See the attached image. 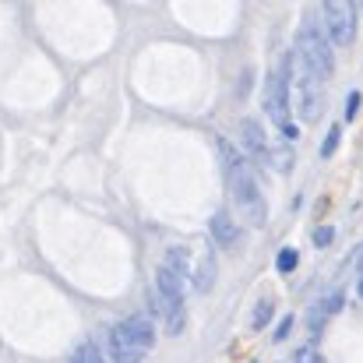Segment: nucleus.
<instances>
[{
  "label": "nucleus",
  "mask_w": 363,
  "mask_h": 363,
  "mask_svg": "<svg viewBox=\"0 0 363 363\" xmlns=\"http://www.w3.org/2000/svg\"><path fill=\"white\" fill-rule=\"evenodd\" d=\"M216 148H219V162H223V173H226V187H230L237 208L243 212L247 226H264L268 205H264V194H261V184H257L254 169L247 166V159L233 148V141L219 138Z\"/></svg>",
  "instance_id": "obj_1"
},
{
  "label": "nucleus",
  "mask_w": 363,
  "mask_h": 363,
  "mask_svg": "<svg viewBox=\"0 0 363 363\" xmlns=\"http://www.w3.org/2000/svg\"><path fill=\"white\" fill-rule=\"evenodd\" d=\"M296 64H300L303 71H311L318 82L332 78V71H335L332 43H328V35H325L314 21H307V25L300 28V35H296Z\"/></svg>",
  "instance_id": "obj_2"
},
{
  "label": "nucleus",
  "mask_w": 363,
  "mask_h": 363,
  "mask_svg": "<svg viewBox=\"0 0 363 363\" xmlns=\"http://www.w3.org/2000/svg\"><path fill=\"white\" fill-rule=\"evenodd\" d=\"M155 303L162 314V325L169 335H180L187 325V307H184V279L173 275L169 268H155Z\"/></svg>",
  "instance_id": "obj_3"
},
{
  "label": "nucleus",
  "mask_w": 363,
  "mask_h": 363,
  "mask_svg": "<svg viewBox=\"0 0 363 363\" xmlns=\"http://www.w3.org/2000/svg\"><path fill=\"white\" fill-rule=\"evenodd\" d=\"M328 43L335 46H350L353 43V32H357V7L350 0H328L325 4V28Z\"/></svg>",
  "instance_id": "obj_4"
},
{
  "label": "nucleus",
  "mask_w": 363,
  "mask_h": 363,
  "mask_svg": "<svg viewBox=\"0 0 363 363\" xmlns=\"http://www.w3.org/2000/svg\"><path fill=\"white\" fill-rule=\"evenodd\" d=\"M289 60L275 71H268V78H264V113L268 117H275V121L286 127V117H289Z\"/></svg>",
  "instance_id": "obj_5"
},
{
  "label": "nucleus",
  "mask_w": 363,
  "mask_h": 363,
  "mask_svg": "<svg viewBox=\"0 0 363 363\" xmlns=\"http://www.w3.org/2000/svg\"><path fill=\"white\" fill-rule=\"evenodd\" d=\"M293 92H296V113H300L303 121H318V117H321V106H325V92H321V82H318L311 71H303L300 64H296Z\"/></svg>",
  "instance_id": "obj_6"
},
{
  "label": "nucleus",
  "mask_w": 363,
  "mask_h": 363,
  "mask_svg": "<svg viewBox=\"0 0 363 363\" xmlns=\"http://www.w3.org/2000/svg\"><path fill=\"white\" fill-rule=\"evenodd\" d=\"M121 328L141 353H148V350L155 346V328H152V321H148L145 314H130L127 321H121Z\"/></svg>",
  "instance_id": "obj_7"
},
{
  "label": "nucleus",
  "mask_w": 363,
  "mask_h": 363,
  "mask_svg": "<svg viewBox=\"0 0 363 363\" xmlns=\"http://www.w3.org/2000/svg\"><path fill=\"white\" fill-rule=\"evenodd\" d=\"M240 141H243V148H247V155H254V159H264V155H268L264 127L254 121V117H243L240 121Z\"/></svg>",
  "instance_id": "obj_8"
},
{
  "label": "nucleus",
  "mask_w": 363,
  "mask_h": 363,
  "mask_svg": "<svg viewBox=\"0 0 363 363\" xmlns=\"http://www.w3.org/2000/svg\"><path fill=\"white\" fill-rule=\"evenodd\" d=\"M110 357H113V363H141L145 360V353L123 335L121 325L110 328Z\"/></svg>",
  "instance_id": "obj_9"
},
{
  "label": "nucleus",
  "mask_w": 363,
  "mask_h": 363,
  "mask_svg": "<svg viewBox=\"0 0 363 363\" xmlns=\"http://www.w3.org/2000/svg\"><path fill=\"white\" fill-rule=\"evenodd\" d=\"M339 307H342V296H339V293H328V296H325L321 303H314V307H311V318H307V328H311V332H321V325H325V318H332V314H335Z\"/></svg>",
  "instance_id": "obj_10"
},
{
  "label": "nucleus",
  "mask_w": 363,
  "mask_h": 363,
  "mask_svg": "<svg viewBox=\"0 0 363 363\" xmlns=\"http://www.w3.org/2000/svg\"><path fill=\"white\" fill-rule=\"evenodd\" d=\"M237 226H233V219H230V212H216L212 216V240L219 243V247H230V243L237 240Z\"/></svg>",
  "instance_id": "obj_11"
},
{
  "label": "nucleus",
  "mask_w": 363,
  "mask_h": 363,
  "mask_svg": "<svg viewBox=\"0 0 363 363\" xmlns=\"http://www.w3.org/2000/svg\"><path fill=\"white\" fill-rule=\"evenodd\" d=\"M162 268H169L173 275L187 279V275H191V257H187V250H184V247H169V250H166V261H162Z\"/></svg>",
  "instance_id": "obj_12"
},
{
  "label": "nucleus",
  "mask_w": 363,
  "mask_h": 363,
  "mask_svg": "<svg viewBox=\"0 0 363 363\" xmlns=\"http://www.w3.org/2000/svg\"><path fill=\"white\" fill-rule=\"evenodd\" d=\"M194 282H198V289H201V293H208V289H212V254H201V268H198Z\"/></svg>",
  "instance_id": "obj_13"
},
{
  "label": "nucleus",
  "mask_w": 363,
  "mask_h": 363,
  "mask_svg": "<svg viewBox=\"0 0 363 363\" xmlns=\"http://www.w3.org/2000/svg\"><path fill=\"white\" fill-rule=\"evenodd\" d=\"M272 166H275L279 173H286V169L293 166V148H289V145H279V148L272 152Z\"/></svg>",
  "instance_id": "obj_14"
},
{
  "label": "nucleus",
  "mask_w": 363,
  "mask_h": 363,
  "mask_svg": "<svg viewBox=\"0 0 363 363\" xmlns=\"http://www.w3.org/2000/svg\"><path fill=\"white\" fill-rule=\"evenodd\" d=\"M74 363H106V360H103V353H99L92 342H85V346L74 350Z\"/></svg>",
  "instance_id": "obj_15"
},
{
  "label": "nucleus",
  "mask_w": 363,
  "mask_h": 363,
  "mask_svg": "<svg viewBox=\"0 0 363 363\" xmlns=\"http://www.w3.org/2000/svg\"><path fill=\"white\" fill-rule=\"evenodd\" d=\"M296 261H300V254H296L293 247H286V250H279V261H275V264H279V272H293Z\"/></svg>",
  "instance_id": "obj_16"
},
{
  "label": "nucleus",
  "mask_w": 363,
  "mask_h": 363,
  "mask_svg": "<svg viewBox=\"0 0 363 363\" xmlns=\"http://www.w3.org/2000/svg\"><path fill=\"white\" fill-rule=\"evenodd\" d=\"M293 363H325V360H321V353H318L314 346H300V350L293 353Z\"/></svg>",
  "instance_id": "obj_17"
},
{
  "label": "nucleus",
  "mask_w": 363,
  "mask_h": 363,
  "mask_svg": "<svg viewBox=\"0 0 363 363\" xmlns=\"http://www.w3.org/2000/svg\"><path fill=\"white\" fill-rule=\"evenodd\" d=\"M268 318H272V300H261L257 307H254V328H261V325H268Z\"/></svg>",
  "instance_id": "obj_18"
},
{
  "label": "nucleus",
  "mask_w": 363,
  "mask_h": 363,
  "mask_svg": "<svg viewBox=\"0 0 363 363\" xmlns=\"http://www.w3.org/2000/svg\"><path fill=\"white\" fill-rule=\"evenodd\" d=\"M339 148V127H332L328 134H325V145H321V155H332Z\"/></svg>",
  "instance_id": "obj_19"
},
{
  "label": "nucleus",
  "mask_w": 363,
  "mask_h": 363,
  "mask_svg": "<svg viewBox=\"0 0 363 363\" xmlns=\"http://www.w3.org/2000/svg\"><path fill=\"white\" fill-rule=\"evenodd\" d=\"M332 240H335V230H332V226H318V230H314V243H318V247H328Z\"/></svg>",
  "instance_id": "obj_20"
},
{
  "label": "nucleus",
  "mask_w": 363,
  "mask_h": 363,
  "mask_svg": "<svg viewBox=\"0 0 363 363\" xmlns=\"http://www.w3.org/2000/svg\"><path fill=\"white\" fill-rule=\"evenodd\" d=\"M357 110H360V92H353V96L346 99V121H353V117H357Z\"/></svg>",
  "instance_id": "obj_21"
},
{
  "label": "nucleus",
  "mask_w": 363,
  "mask_h": 363,
  "mask_svg": "<svg viewBox=\"0 0 363 363\" xmlns=\"http://www.w3.org/2000/svg\"><path fill=\"white\" fill-rule=\"evenodd\" d=\"M353 268H357V272H363V247H357V250H353Z\"/></svg>",
  "instance_id": "obj_22"
},
{
  "label": "nucleus",
  "mask_w": 363,
  "mask_h": 363,
  "mask_svg": "<svg viewBox=\"0 0 363 363\" xmlns=\"http://www.w3.org/2000/svg\"><path fill=\"white\" fill-rule=\"evenodd\" d=\"M289 325H293V321H289V318H286V321H282V325H279V332H275V339H286V332H289Z\"/></svg>",
  "instance_id": "obj_23"
},
{
  "label": "nucleus",
  "mask_w": 363,
  "mask_h": 363,
  "mask_svg": "<svg viewBox=\"0 0 363 363\" xmlns=\"http://www.w3.org/2000/svg\"><path fill=\"white\" fill-rule=\"evenodd\" d=\"M357 293H360V296H363V279H360V286H357Z\"/></svg>",
  "instance_id": "obj_24"
}]
</instances>
